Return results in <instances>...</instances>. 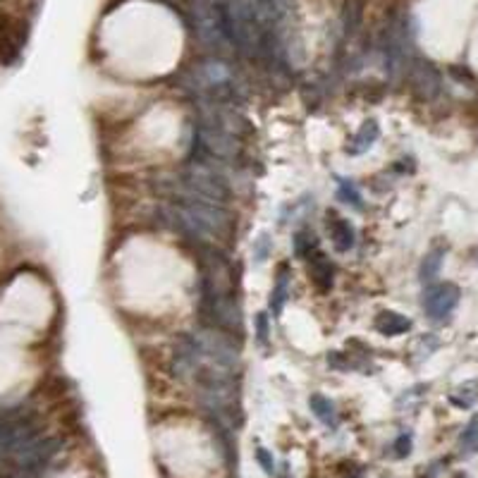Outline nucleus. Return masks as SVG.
<instances>
[{"instance_id": "obj_1", "label": "nucleus", "mask_w": 478, "mask_h": 478, "mask_svg": "<svg viewBox=\"0 0 478 478\" xmlns=\"http://www.w3.org/2000/svg\"><path fill=\"white\" fill-rule=\"evenodd\" d=\"M163 213L175 230H180L194 244H228L235 237V218L228 206L196 199H175L163 208Z\"/></svg>"}, {"instance_id": "obj_2", "label": "nucleus", "mask_w": 478, "mask_h": 478, "mask_svg": "<svg viewBox=\"0 0 478 478\" xmlns=\"http://www.w3.org/2000/svg\"><path fill=\"white\" fill-rule=\"evenodd\" d=\"M191 17L196 39L210 56L228 58L235 53L223 0H191Z\"/></svg>"}, {"instance_id": "obj_3", "label": "nucleus", "mask_w": 478, "mask_h": 478, "mask_svg": "<svg viewBox=\"0 0 478 478\" xmlns=\"http://www.w3.org/2000/svg\"><path fill=\"white\" fill-rule=\"evenodd\" d=\"M194 146L215 163H235L239 158V153H242V139H239V136L228 132V129L218 127L215 122H208L201 118L196 122Z\"/></svg>"}, {"instance_id": "obj_4", "label": "nucleus", "mask_w": 478, "mask_h": 478, "mask_svg": "<svg viewBox=\"0 0 478 478\" xmlns=\"http://www.w3.org/2000/svg\"><path fill=\"white\" fill-rule=\"evenodd\" d=\"M407 81L412 86V93L421 101H433L440 93L442 77L430 60L414 58L407 67Z\"/></svg>"}, {"instance_id": "obj_5", "label": "nucleus", "mask_w": 478, "mask_h": 478, "mask_svg": "<svg viewBox=\"0 0 478 478\" xmlns=\"http://www.w3.org/2000/svg\"><path fill=\"white\" fill-rule=\"evenodd\" d=\"M459 287L452 283H438V285H428L426 292H423V311L430 320H445L449 318V313L457 309L459 304Z\"/></svg>"}, {"instance_id": "obj_6", "label": "nucleus", "mask_w": 478, "mask_h": 478, "mask_svg": "<svg viewBox=\"0 0 478 478\" xmlns=\"http://www.w3.org/2000/svg\"><path fill=\"white\" fill-rule=\"evenodd\" d=\"M201 364H203L201 352H199V345H196L194 335H189V332L180 335L175 347H173V361H170V366H173V373L180 380L191 382L196 378V373H199Z\"/></svg>"}, {"instance_id": "obj_7", "label": "nucleus", "mask_w": 478, "mask_h": 478, "mask_svg": "<svg viewBox=\"0 0 478 478\" xmlns=\"http://www.w3.org/2000/svg\"><path fill=\"white\" fill-rule=\"evenodd\" d=\"M361 19H364V3H361V0H347L342 5V10H340L337 24H335V29H337V36H335V51H337V58H340V53H342V48L357 36Z\"/></svg>"}, {"instance_id": "obj_8", "label": "nucleus", "mask_w": 478, "mask_h": 478, "mask_svg": "<svg viewBox=\"0 0 478 478\" xmlns=\"http://www.w3.org/2000/svg\"><path fill=\"white\" fill-rule=\"evenodd\" d=\"M304 261H306V268H309V280L313 283V287H316L320 295L330 292L335 283V265L330 263V258L320 249H316L311 256H306Z\"/></svg>"}, {"instance_id": "obj_9", "label": "nucleus", "mask_w": 478, "mask_h": 478, "mask_svg": "<svg viewBox=\"0 0 478 478\" xmlns=\"http://www.w3.org/2000/svg\"><path fill=\"white\" fill-rule=\"evenodd\" d=\"M327 230H330V242L335 251H340V254H345V251H350L354 247V242H357V235H354V225L347 220V218L337 215L335 210L327 213Z\"/></svg>"}, {"instance_id": "obj_10", "label": "nucleus", "mask_w": 478, "mask_h": 478, "mask_svg": "<svg viewBox=\"0 0 478 478\" xmlns=\"http://www.w3.org/2000/svg\"><path fill=\"white\" fill-rule=\"evenodd\" d=\"M378 136H380V125H378V120H373V118H368V120H364L361 122V127L354 132V136L350 139V143L345 146V151L350 153V156H361V153H366L368 148L373 146L375 141H378Z\"/></svg>"}, {"instance_id": "obj_11", "label": "nucleus", "mask_w": 478, "mask_h": 478, "mask_svg": "<svg viewBox=\"0 0 478 478\" xmlns=\"http://www.w3.org/2000/svg\"><path fill=\"white\" fill-rule=\"evenodd\" d=\"M412 318L402 316L397 311H380L378 316L373 318V327L378 330L380 335H387V337H395V335H405L412 330Z\"/></svg>"}, {"instance_id": "obj_12", "label": "nucleus", "mask_w": 478, "mask_h": 478, "mask_svg": "<svg viewBox=\"0 0 478 478\" xmlns=\"http://www.w3.org/2000/svg\"><path fill=\"white\" fill-rule=\"evenodd\" d=\"M309 407H311V412L318 416V421L323 423V426L337 428L340 416H337V409H335V402L332 400H327L325 395L313 392L311 397H309Z\"/></svg>"}, {"instance_id": "obj_13", "label": "nucleus", "mask_w": 478, "mask_h": 478, "mask_svg": "<svg viewBox=\"0 0 478 478\" xmlns=\"http://www.w3.org/2000/svg\"><path fill=\"white\" fill-rule=\"evenodd\" d=\"M287 299H290V273H287V265L283 263L278 268L275 285H273V292H270V311L275 313V316L283 313Z\"/></svg>"}, {"instance_id": "obj_14", "label": "nucleus", "mask_w": 478, "mask_h": 478, "mask_svg": "<svg viewBox=\"0 0 478 478\" xmlns=\"http://www.w3.org/2000/svg\"><path fill=\"white\" fill-rule=\"evenodd\" d=\"M459 452L464 457H471L478 452V414L471 416V421L467 423V428L462 430L459 435Z\"/></svg>"}, {"instance_id": "obj_15", "label": "nucleus", "mask_w": 478, "mask_h": 478, "mask_svg": "<svg viewBox=\"0 0 478 478\" xmlns=\"http://www.w3.org/2000/svg\"><path fill=\"white\" fill-rule=\"evenodd\" d=\"M442 258H445V254L438 251V249L426 254V258L421 261V273H419V278H421L423 285H430L435 278H438V273L442 268Z\"/></svg>"}, {"instance_id": "obj_16", "label": "nucleus", "mask_w": 478, "mask_h": 478, "mask_svg": "<svg viewBox=\"0 0 478 478\" xmlns=\"http://www.w3.org/2000/svg\"><path fill=\"white\" fill-rule=\"evenodd\" d=\"M292 244H295V254H297L299 258L311 256L313 251L320 249V247H318V237L313 235V232H297V235L292 237Z\"/></svg>"}, {"instance_id": "obj_17", "label": "nucleus", "mask_w": 478, "mask_h": 478, "mask_svg": "<svg viewBox=\"0 0 478 478\" xmlns=\"http://www.w3.org/2000/svg\"><path fill=\"white\" fill-rule=\"evenodd\" d=\"M337 196H340V201H345L347 206H352V208H361L364 206V201H361V194L357 191V187H354L352 182H347V180H337Z\"/></svg>"}, {"instance_id": "obj_18", "label": "nucleus", "mask_w": 478, "mask_h": 478, "mask_svg": "<svg viewBox=\"0 0 478 478\" xmlns=\"http://www.w3.org/2000/svg\"><path fill=\"white\" fill-rule=\"evenodd\" d=\"M273 251V242H270V237L268 235H261L254 242V261L256 263H263L265 258H268V254Z\"/></svg>"}, {"instance_id": "obj_19", "label": "nucleus", "mask_w": 478, "mask_h": 478, "mask_svg": "<svg viewBox=\"0 0 478 478\" xmlns=\"http://www.w3.org/2000/svg\"><path fill=\"white\" fill-rule=\"evenodd\" d=\"M327 364L335 371H352V361L347 357V352H327Z\"/></svg>"}, {"instance_id": "obj_20", "label": "nucleus", "mask_w": 478, "mask_h": 478, "mask_svg": "<svg viewBox=\"0 0 478 478\" xmlns=\"http://www.w3.org/2000/svg\"><path fill=\"white\" fill-rule=\"evenodd\" d=\"M268 335H270L268 313L261 311V313H256V340L265 347V345H268Z\"/></svg>"}, {"instance_id": "obj_21", "label": "nucleus", "mask_w": 478, "mask_h": 478, "mask_svg": "<svg viewBox=\"0 0 478 478\" xmlns=\"http://www.w3.org/2000/svg\"><path fill=\"white\" fill-rule=\"evenodd\" d=\"M19 56V46L15 44L12 39H5L3 46H0V60H3L5 65H12Z\"/></svg>"}, {"instance_id": "obj_22", "label": "nucleus", "mask_w": 478, "mask_h": 478, "mask_svg": "<svg viewBox=\"0 0 478 478\" xmlns=\"http://www.w3.org/2000/svg\"><path fill=\"white\" fill-rule=\"evenodd\" d=\"M256 459L261 464V469L265 471L268 476H273V471H275V464H273V454L268 452L265 447H258L256 449Z\"/></svg>"}, {"instance_id": "obj_23", "label": "nucleus", "mask_w": 478, "mask_h": 478, "mask_svg": "<svg viewBox=\"0 0 478 478\" xmlns=\"http://www.w3.org/2000/svg\"><path fill=\"white\" fill-rule=\"evenodd\" d=\"M409 452H412V435L405 433V435H400V438L395 440V454H397L402 459V457H407Z\"/></svg>"}]
</instances>
